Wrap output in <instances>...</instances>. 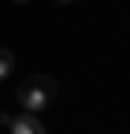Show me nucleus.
I'll return each mask as SVG.
<instances>
[{
    "mask_svg": "<svg viewBox=\"0 0 130 134\" xmlns=\"http://www.w3.org/2000/svg\"><path fill=\"white\" fill-rule=\"evenodd\" d=\"M56 95H60V85H56L49 74H32V78H25L21 88H18V102H21V109H28V113L49 109L56 102Z\"/></svg>",
    "mask_w": 130,
    "mask_h": 134,
    "instance_id": "f257e3e1",
    "label": "nucleus"
},
{
    "mask_svg": "<svg viewBox=\"0 0 130 134\" xmlns=\"http://www.w3.org/2000/svg\"><path fill=\"white\" fill-rule=\"evenodd\" d=\"M14 71V53L0 46V81H7V74Z\"/></svg>",
    "mask_w": 130,
    "mask_h": 134,
    "instance_id": "f03ea898",
    "label": "nucleus"
},
{
    "mask_svg": "<svg viewBox=\"0 0 130 134\" xmlns=\"http://www.w3.org/2000/svg\"><path fill=\"white\" fill-rule=\"evenodd\" d=\"M11 4H14V7H28L32 0H11Z\"/></svg>",
    "mask_w": 130,
    "mask_h": 134,
    "instance_id": "7ed1b4c3",
    "label": "nucleus"
},
{
    "mask_svg": "<svg viewBox=\"0 0 130 134\" xmlns=\"http://www.w3.org/2000/svg\"><path fill=\"white\" fill-rule=\"evenodd\" d=\"M32 134H46V131H42V127H35V131H32Z\"/></svg>",
    "mask_w": 130,
    "mask_h": 134,
    "instance_id": "20e7f679",
    "label": "nucleus"
},
{
    "mask_svg": "<svg viewBox=\"0 0 130 134\" xmlns=\"http://www.w3.org/2000/svg\"><path fill=\"white\" fill-rule=\"evenodd\" d=\"M56 4H74V0H56Z\"/></svg>",
    "mask_w": 130,
    "mask_h": 134,
    "instance_id": "39448f33",
    "label": "nucleus"
},
{
    "mask_svg": "<svg viewBox=\"0 0 130 134\" xmlns=\"http://www.w3.org/2000/svg\"><path fill=\"white\" fill-rule=\"evenodd\" d=\"M4 134H7V131H4Z\"/></svg>",
    "mask_w": 130,
    "mask_h": 134,
    "instance_id": "423d86ee",
    "label": "nucleus"
}]
</instances>
